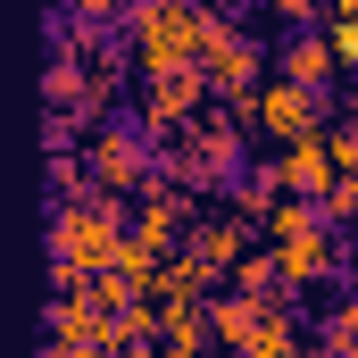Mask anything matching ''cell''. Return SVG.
Here are the masks:
<instances>
[{"label":"cell","instance_id":"9c48e42d","mask_svg":"<svg viewBox=\"0 0 358 358\" xmlns=\"http://www.w3.org/2000/svg\"><path fill=\"white\" fill-rule=\"evenodd\" d=\"M275 176H283L292 200H334L342 159H334V142H325V134H308V142H283V150H275Z\"/></svg>","mask_w":358,"mask_h":358},{"label":"cell","instance_id":"5bb4252c","mask_svg":"<svg viewBox=\"0 0 358 358\" xmlns=\"http://www.w3.org/2000/svg\"><path fill=\"white\" fill-rule=\"evenodd\" d=\"M283 34H308V25H334V0H267Z\"/></svg>","mask_w":358,"mask_h":358},{"label":"cell","instance_id":"30bf717a","mask_svg":"<svg viewBox=\"0 0 358 358\" xmlns=\"http://www.w3.org/2000/svg\"><path fill=\"white\" fill-rule=\"evenodd\" d=\"M42 334H50V342H84V350H108V342H117V325H108V308L92 300V283H76V292L50 300Z\"/></svg>","mask_w":358,"mask_h":358},{"label":"cell","instance_id":"277c9868","mask_svg":"<svg viewBox=\"0 0 358 358\" xmlns=\"http://www.w3.org/2000/svg\"><path fill=\"white\" fill-rule=\"evenodd\" d=\"M84 159H92V183H100V192L134 200L142 183H159V167H167V142H159L142 117H100V125L84 134Z\"/></svg>","mask_w":358,"mask_h":358},{"label":"cell","instance_id":"9a60e30c","mask_svg":"<svg viewBox=\"0 0 358 358\" xmlns=\"http://www.w3.org/2000/svg\"><path fill=\"white\" fill-rule=\"evenodd\" d=\"M325 34H334V59H342V76H358V17H334Z\"/></svg>","mask_w":358,"mask_h":358},{"label":"cell","instance_id":"5b68a950","mask_svg":"<svg viewBox=\"0 0 358 358\" xmlns=\"http://www.w3.org/2000/svg\"><path fill=\"white\" fill-rule=\"evenodd\" d=\"M234 117H242V125H259L275 150H283V142H308V134H325L334 100H325V92H308V84H292V76H267V84L250 92Z\"/></svg>","mask_w":358,"mask_h":358},{"label":"cell","instance_id":"ba28073f","mask_svg":"<svg viewBox=\"0 0 358 358\" xmlns=\"http://www.w3.org/2000/svg\"><path fill=\"white\" fill-rule=\"evenodd\" d=\"M192 217H200V208H192V192H183L176 176H159V183L134 192V234H142L150 250H183V242H192Z\"/></svg>","mask_w":358,"mask_h":358},{"label":"cell","instance_id":"2e32d148","mask_svg":"<svg viewBox=\"0 0 358 358\" xmlns=\"http://www.w3.org/2000/svg\"><path fill=\"white\" fill-rule=\"evenodd\" d=\"M250 358H325V350H317V334H283V342H267V350H250Z\"/></svg>","mask_w":358,"mask_h":358},{"label":"cell","instance_id":"3957f363","mask_svg":"<svg viewBox=\"0 0 358 358\" xmlns=\"http://www.w3.org/2000/svg\"><path fill=\"white\" fill-rule=\"evenodd\" d=\"M242 159H250V125H242V117H200L192 134L167 142V167H159V176H176L183 192L217 200V192L242 183Z\"/></svg>","mask_w":358,"mask_h":358},{"label":"cell","instance_id":"ac0fdd59","mask_svg":"<svg viewBox=\"0 0 358 358\" xmlns=\"http://www.w3.org/2000/svg\"><path fill=\"white\" fill-rule=\"evenodd\" d=\"M350 250H358V225H350Z\"/></svg>","mask_w":358,"mask_h":358},{"label":"cell","instance_id":"8992f818","mask_svg":"<svg viewBox=\"0 0 358 358\" xmlns=\"http://www.w3.org/2000/svg\"><path fill=\"white\" fill-rule=\"evenodd\" d=\"M208 67H176V76H142V92H134V117L159 134V142H176V134H192L200 117H208Z\"/></svg>","mask_w":358,"mask_h":358},{"label":"cell","instance_id":"52a82bcc","mask_svg":"<svg viewBox=\"0 0 358 358\" xmlns=\"http://www.w3.org/2000/svg\"><path fill=\"white\" fill-rule=\"evenodd\" d=\"M200 67H208V92H217L225 108H242L250 92L267 84V76H259L267 59H259V42L234 25V8H225V0H217V25H208V59H200Z\"/></svg>","mask_w":358,"mask_h":358},{"label":"cell","instance_id":"4fadbf2b","mask_svg":"<svg viewBox=\"0 0 358 358\" xmlns=\"http://www.w3.org/2000/svg\"><path fill=\"white\" fill-rule=\"evenodd\" d=\"M325 142H334V159H342V176H358V100H342V108L325 117Z\"/></svg>","mask_w":358,"mask_h":358},{"label":"cell","instance_id":"e0dca14e","mask_svg":"<svg viewBox=\"0 0 358 358\" xmlns=\"http://www.w3.org/2000/svg\"><path fill=\"white\" fill-rule=\"evenodd\" d=\"M334 17H358V0H334Z\"/></svg>","mask_w":358,"mask_h":358},{"label":"cell","instance_id":"7a4b0ae2","mask_svg":"<svg viewBox=\"0 0 358 358\" xmlns=\"http://www.w3.org/2000/svg\"><path fill=\"white\" fill-rule=\"evenodd\" d=\"M208 25H217V0H134V17H125L134 76L200 67V59H208Z\"/></svg>","mask_w":358,"mask_h":358},{"label":"cell","instance_id":"7c38bea8","mask_svg":"<svg viewBox=\"0 0 358 358\" xmlns=\"http://www.w3.org/2000/svg\"><path fill=\"white\" fill-rule=\"evenodd\" d=\"M308 334H317V350H325V358H358V292H342Z\"/></svg>","mask_w":358,"mask_h":358},{"label":"cell","instance_id":"8fae6325","mask_svg":"<svg viewBox=\"0 0 358 358\" xmlns=\"http://www.w3.org/2000/svg\"><path fill=\"white\" fill-rule=\"evenodd\" d=\"M275 67H283L292 84L325 92V100H334V84H342V59H334V34H325V25H308V34H283V50H275Z\"/></svg>","mask_w":358,"mask_h":358},{"label":"cell","instance_id":"6da1fadb","mask_svg":"<svg viewBox=\"0 0 358 358\" xmlns=\"http://www.w3.org/2000/svg\"><path fill=\"white\" fill-rule=\"evenodd\" d=\"M125 200L117 192H84V200H59L50 208V283L59 292H76L92 275L117 267V250H125Z\"/></svg>","mask_w":358,"mask_h":358}]
</instances>
